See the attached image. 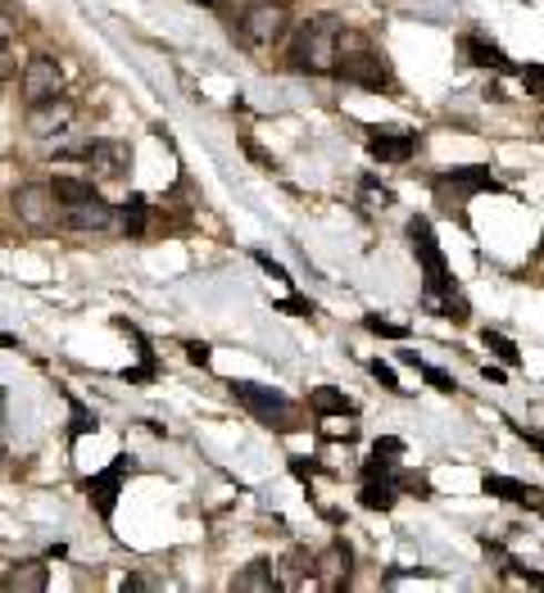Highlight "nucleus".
Masks as SVG:
<instances>
[{
  "mask_svg": "<svg viewBox=\"0 0 544 593\" xmlns=\"http://www.w3.org/2000/svg\"><path fill=\"white\" fill-rule=\"evenodd\" d=\"M409 245H413V254L422 263V304H426V313L450 318V322L463 326L472 318V304H467V294L459 290V281H454V272L445 263V250H441V241H435V231H431L426 218H409Z\"/></svg>",
  "mask_w": 544,
  "mask_h": 593,
  "instance_id": "obj_1",
  "label": "nucleus"
},
{
  "mask_svg": "<svg viewBox=\"0 0 544 593\" xmlns=\"http://www.w3.org/2000/svg\"><path fill=\"white\" fill-rule=\"evenodd\" d=\"M341 82H354V87H367V91H391V64L386 54H376L359 32L341 28V41H336V69H332Z\"/></svg>",
  "mask_w": 544,
  "mask_h": 593,
  "instance_id": "obj_2",
  "label": "nucleus"
},
{
  "mask_svg": "<svg viewBox=\"0 0 544 593\" xmlns=\"http://www.w3.org/2000/svg\"><path fill=\"white\" fill-rule=\"evenodd\" d=\"M341 19H313L295 32L291 41V69L295 73H309V78H326L336 69V41H341Z\"/></svg>",
  "mask_w": 544,
  "mask_h": 593,
  "instance_id": "obj_3",
  "label": "nucleus"
},
{
  "mask_svg": "<svg viewBox=\"0 0 544 593\" xmlns=\"http://www.w3.org/2000/svg\"><path fill=\"white\" fill-rule=\"evenodd\" d=\"M232 394L236 403L250 412L254 422H263L268 431H282V435H295L304 431V412L282 394V390H272V385H254V381H232Z\"/></svg>",
  "mask_w": 544,
  "mask_h": 593,
  "instance_id": "obj_4",
  "label": "nucleus"
},
{
  "mask_svg": "<svg viewBox=\"0 0 544 593\" xmlns=\"http://www.w3.org/2000/svg\"><path fill=\"white\" fill-rule=\"evenodd\" d=\"M286 32H291V10L282 6V0H259V6H250L232 23V37L250 50H272Z\"/></svg>",
  "mask_w": 544,
  "mask_h": 593,
  "instance_id": "obj_5",
  "label": "nucleus"
},
{
  "mask_svg": "<svg viewBox=\"0 0 544 593\" xmlns=\"http://www.w3.org/2000/svg\"><path fill=\"white\" fill-rule=\"evenodd\" d=\"M431 191H435V200H441L445 209H463L472 195H495V191H504L500 187V177L490 172V168H481V163H467V168H450V172H441L431 182Z\"/></svg>",
  "mask_w": 544,
  "mask_h": 593,
  "instance_id": "obj_6",
  "label": "nucleus"
},
{
  "mask_svg": "<svg viewBox=\"0 0 544 593\" xmlns=\"http://www.w3.org/2000/svg\"><path fill=\"white\" fill-rule=\"evenodd\" d=\"M132 471H137V462L128 453H119L104 471H95V476L82 481V494L91 499L100 521H114V507H119V494H123V476H132Z\"/></svg>",
  "mask_w": 544,
  "mask_h": 593,
  "instance_id": "obj_7",
  "label": "nucleus"
},
{
  "mask_svg": "<svg viewBox=\"0 0 544 593\" xmlns=\"http://www.w3.org/2000/svg\"><path fill=\"white\" fill-rule=\"evenodd\" d=\"M78 104L69 96H50V100H37L28 104V137H60L69 132Z\"/></svg>",
  "mask_w": 544,
  "mask_h": 593,
  "instance_id": "obj_8",
  "label": "nucleus"
},
{
  "mask_svg": "<svg viewBox=\"0 0 544 593\" xmlns=\"http://www.w3.org/2000/svg\"><path fill=\"white\" fill-rule=\"evenodd\" d=\"M64 91V69L54 64L50 54H32L23 64V100L37 104V100H50Z\"/></svg>",
  "mask_w": 544,
  "mask_h": 593,
  "instance_id": "obj_9",
  "label": "nucleus"
},
{
  "mask_svg": "<svg viewBox=\"0 0 544 593\" xmlns=\"http://www.w3.org/2000/svg\"><path fill=\"white\" fill-rule=\"evenodd\" d=\"M14 213H19V222L32 227V231H50L54 218H60V213H54L50 187H37V182H28V187L14 191Z\"/></svg>",
  "mask_w": 544,
  "mask_h": 593,
  "instance_id": "obj_10",
  "label": "nucleus"
},
{
  "mask_svg": "<svg viewBox=\"0 0 544 593\" xmlns=\"http://www.w3.org/2000/svg\"><path fill=\"white\" fill-rule=\"evenodd\" d=\"M82 159L95 168V177L100 182H119V177L132 168V145L128 141H91L87 150H82Z\"/></svg>",
  "mask_w": 544,
  "mask_h": 593,
  "instance_id": "obj_11",
  "label": "nucleus"
},
{
  "mask_svg": "<svg viewBox=\"0 0 544 593\" xmlns=\"http://www.w3.org/2000/svg\"><path fill=\"white\" fill-rule=\"evenodd\" d=\"M354 575V553L345 540H332L326 544V553H318V566H313V584L322 589H345Z\"/></svg>",
  "mask_w": 544,
  "mask_h": 593,
  "instance_id": "obj_12",
  "label": "nucleus"
},
{
  "mask_svg": "<svg viewBox=\"0 0 544 593\" xmlns=\"http://www.w3.org/2000/svg\"><path fill=\"white\" fill-rule=\"evenodd\" d=\"M481 490H485L490 499H504V503H517V507H531V512L544 516V490H540V485H522V481H513V476H485Z\"/></svg>",
  "mask_w": 544,
  "mask_h": 593,
  "instance_id": "obj_13",
  "label": "nucleus"
},
{
  "mask_svg": "<svg viewBox=\"0 0 544 593\" xmlns=\"http://www.w3.org/2000/svg\"><path fill=\"white\" fill-rule=\"evenodd\" d=\"M69 231H109L114 227V204H104L100 195L82 200V204H69L64 218H60Z\"/></svg>",
  "mask_w": 544,
  "mask_h": 593,
  "instance_id": "obj_14",
  "label": "nucleus"
},
{
  "mask_svg": "<svg viewBox=\"0 0 544 593\" xmlns=\"http://www.w3.org/2000/svg\"><path fill=\"white\" fill-rule=\"evenodd\" d=\"M367 154L381 163H409L417 154V137L413 132H376V137H367Z\"/></svg>",
  "mask_w": 544,
  "mask_h": 593,
  "instance_id": "obj_15",
  "label": "nucleus"
},
{
  "mask_svg": "<svg viewBox=\"0 0 544 593\" xmlns=\"http://www.w3.org/2000/svg\"><path fill=\"white\" fill-rule=\"evenodd\" d=\"M459 46H463V59H467V64H476V69H495V73H513L508 54H504L495 41H485L481 32H467Z\"/></svg>",
  "mask_w": 544,
  "mask_h": 593,
  "instance_id": "obj_16",
  "label": "nucleus"
},
{
  "mask_svg": "<svg viewBox=\"0 0 544 593\" xmlns=\"http://www.w3.org/2000/svg\"><path fill=\"white\" fill-rule=\"evenodd\" d=\"M278 589H282V580H278V571H272L268 557H259V562H250L245 571L232 575V593H278Z\"/></svg>",
  "mask_w": 544,
  "mask_h": 593,
  "instance_id": "obj_17",
  "label": "nucleus"
},
{
  "mask_svg": "<svg viewBox=\"0 0 544 593\" xmlns=\"http://www.w3.org/2000/svg\"><path fill=\"white\" fill-rule=\"evenodd\" d=\"M400 471H391V476H372V481H363V490H359V503L367 507V512H391L395 503H400Z\"/></svg>",
  "mask_w": 544,
  "mask_h": 593,
  "instance_id": "obj_18",
  "label": "nucleus"
},
{
  "mask_svg": "<svg viewBox=\"0 0 544 593\" xmlns=\"http://www.w3.org/2000/svg\"><path fill=\"white\" fill-rule=\"evenodd\" d=\"M309 408H313V418H359V403L345 399L336 385H318L309 394Z\"/></svg>",
  "mask_w": 544,
  "mask_h": 593,
  "instance_id": "obj_19",
  "label": "nucleus"
},
{
  "mask_svg": "<svg viewBox=\"0 0 544 593\" xmlns=\"http://www.w3.org/2000/svg\"><path fill=\"white\" fill-rule=\"evenodd\" d=\"M400 453H404V440H395V435L376 440V444H372V458L363 462V481H372V476H391V471H400Z\"/></svg>",
  "mask_w": 544,
  "mask_h": 593,
  "instance_id": "obj_20",
  "label": "nucleus"
},
{
  "mask_svg": "<svg viewBox=\"0 0 544 593\" xmlns=\"http://www.w3.org/2000/svg\"><path fill=\"white\" fill-rule=\"evenodd\" d=\"M46 584H50L46 562H19L6 571V580H0V589H10V593H41Z\"/></svg>",
  "mask_w": 544,
  "mask_h": 593,
  "instance_id": "obj_21",
  "label": "nucleus"
},
{
  "mask_svg": "<svg viewBox=\"0 0 544 593\" xmlns=\"http://www.w3.org/2000/svg\"><path fill=\"white\" fill-rule=\"evenodd\" d=\"M359 204H363V213H386L395 204V191L381 187L376 177L367 172V177H359Z\"/></svg>",
  "mask_w": 544,
  "mask_h": 593,
  "instance_id": "obj_22",
  "label": "nucleus"
},
{
  "mask_svg": "<svg viewBox=\"0 0 544 593\" xmlns=\"http://www.w3.org/2000/svg\"><path fill=\"white\" fill-rule=\"evenodd\" d=\"M50 195H54V204H60V209H69V204L91 200V195H95V187H91V182H82V177H54V182H50Z\"/></svg>",
  "mask_w": 544,
  "mask_h": 593,
  "instance_id": "obj_23",
  "label": "nucleus"
},
{
  "mask_svg": "<svg viewBox=\"0 0 544 593\" xmlns=\"http://www.w3.org/2000/svg\"><path fill=\"white\" fill-rule=\"evenodd\" d=\"M282 566H286V584H295V589H300V584H313V566H318V553H309V549H291Z\"/></svg>",
  "mask_w": 544,
  "mask_h": 593,
  "instance_id": "obj_24",
  "label": "nucleus"
},
{
  "mask_svg": "<svg viewBox=\"0 0 544 593\" xmlns=\"http://www.w3.org/2000/svg\"><path fill=\"white\" fill-rule=\"evenodd\" d=\"M119 222H123L128 235H145V222H150V204H145V195H128L123 209H119Z\"/></svg>",
  "mask_w": 544,
  "mask_h": 593,
  "instance_id": "obj_25",
  "label": "nucleus"
},
{
  "mask_svg": "<svg viewBox=\"0 0 544 593\" xmlns=\"http://www.w3.org/2000/svg\"><path fill=\"white\" fill-rule=\"evenodd\" d=\"M481 340H485V349L495 353L500 363H508V368H517V363H522V349H517V344H513L504 331H490V326H485V331H481Z\"/></svg>",
  "mask_w": 544,
  "mask_h": 593,
  "instance_id": "obj_26",
  "label": "nucleus"
},
{
  "mask_svg": "<svg viewBox=\"0 0 544 593\" xmlns=\"http://www.w3.org/2000/svg\"><path fill=\"white\" fill-rule=\"evenodd\" d=\"M400 359H404L409 368H417V372H422V376H426V381H431L435 390H441V394H454V376H450V372H441V368H431V363H422V359H417V353H413V349H404V353H400Z\"/></svg>",
  "mask_w": 544,
  "mask_h": 593,
  "instance_id": "obj_27",
  "label": "nucleus"
},
{
  "mask_svg": "<svg viewBox=\"0 0 544 593\" xmlns=\"http://www.w3.org/2000/svg\"><path fill=\"white\" fill-rule=\"evenodd\" d=\"M318 440H359V422L354 418H318Z\"/></svg>",
  "mask_w": 544,
  "mask_h": 593,
  "instance_id": "obj_28",
  "label": "nucleus"
},
{
  "mask_svg": "<svg viewBox=\"0 0 544 593\" xmlns=\"http://www.w3.org/2000/svg\"><path fill=\"white\" fill-rule=\"evenodd\" d=\"M363 326H367L372 335H381V340H409V326H404V322H386V318H376V313H367Z\"/></svg>",
  "mask_w": 544,
  "mask_h": 593,
  "instance_id": "obj_29",
  "label": "nucleus"
},
{
  "mask_svg": "<svg viewBox=\"0 0 544 593\" xmlns=\"http://www.w3.org/2000/svg\"><path fill=\"white\" fill-rule=\"evenodd\" d=\"M69 408H73V426H69V440H78V435H87V431L95 435V426H100V422H95V412H87V408H82L78 399H69Z\"/></svg>",
  "mask_w": 544,
  "mask_h": 593,
  "instance_id": "obj_30",
  "label": "nucleus"
},
{
  "mask_svg": "<svg viewBox=\"0 0 544 593\" xmlns=\"http://www.w3.org/2000/svg\"><path fill=\"white\" fill-rule=\"evenodd\" d=\"M504 580H513V584H531V589H544V575H540V571H522L513 557H504Z\"/></svg>",
  "mask_w": 544,
  "mask_h": 593,
  "instance_id": "obj_31",
  "label": "nucleus"
},
{
  "mask_svg": "<svg viewBox=\"0 0 544 593\" xmlns=\"http://www.w3.org/2000/svg\"><path fill=\"white\" fill-rule=\"evenodd\" d=\"M517 78H522L526 96H540L544 100V64H526V69H517Z\"/></svg>",
  "mask_w": 544,
  "mask_h": 593,
  "instance_id": "obj_32",
  "label": "nucleus"
},
{
  "mask_svg": "<svg viewBox=\"0 0 544 593\" xmlns=\"http://www.w3.org/2000/svg\"><path fill=\"white\" fill-rule=\"evenodd\" d=\"M372 376L381 381V390H391V394H404V385H400V376H395V372H391L386 363H381V359L372 363Z\"/></svg>",
  "mask_w": 544,
  "mask_h": 593,
  "instance_id": "obj_33",
  "label": "nucleus"
},
{
  "mask_svg": "<svg viewBox=\"0 0 544 593\" xmlns=\"http://www.w3.org/2000/svg\"><path fill=\"white\" fill-rule=\"evenodd\" d=\"M241 145H245V154H250V159H254L259 168H268V172H272V168H278V159H272V154H263V150L254 145V137H250V132H241Z\"/></svg>",
  "mask_w": 544,
  "mask_h": 593,
  "instance_id": "obj_34",
  "label": "nucleus"
},
{
  "mask_svg": "<svg viewBox=\"0 0 544 593\" xmlns=\"http://www.w3.org/2000/svg\"><path fill=\"white\" fill-rule=\"evenodd\" d=\"M318 471H322L318 462H304V458H291V476H295V481H304V485H309V481L318 476Z\"/></svg>",
  "mask_w": 544,
  "mask_h": 593,
  "instance_id": "obj_35",
  "label": "nucleus"
},
{
  "mask_svg": "<svg viewBox=\"0 0 544 593\" xmlns=\"http://www.w3.org/2000/svg\"><path fill=\"white\" fill-rule=\"evenodd\" d=\"M14 73H19V59H14V50H10L6 41H0V82L14 78Z\"/></svg>",
  "mask_w": 544,
  "mask_h": 593,
  "instance_id": "obj_36",
  "label": "nucleus"
},
{
  "mask_svg": "<svg viewBox=\"0 0 544 593\" xmlns=\"http://www.w3.org/2000/svg\"><path fill=\"white\" fill-rule=\"evenodd\" d=\"M187 359H191L195 368H209L213 353H209V344H204V340H191V344H187Z\"/></svg>",
  "mask_w": 544,
  "mask_h": 593,
  "instance_id": "obj_37",
  "label": "nucleus"
},
{
  "mask_svg": "<svg viewBox=\"0 0 544 593\" xmlns=\"http://www.w3.org/2000/svg\"><path fill=\"white\" fill-rule=\"evenodd\" d=\"M14 28H19V14H14V10L6 6V0H0V41H6V37H10Z\"/></svg>",
  "mask_w": 544,
  "mask_h": 593,
  "instance_id": "obj_38",
  "label": "nucleus"
},
{
  "mask_svg": "<svg viewBox=\"0 0 544 593\" xmlns=\"http://www.w3.org/2000/svg\"><path fill=\"white\" fill-rule=\"evenodd\" d=\"M282 309H286V313H295V318H313V313H318L309 300H300V294H291V300H286Z\"/></svg>",
  "mask_w": 544,
  "mask_h": 593,
  "instance_id": "obj_39",
  "label": "nucleus"
},
{
  "mask_svg": "<svg viewBox=\"0 0 544 593\" xmlns=\"http://www.w3.org/2000/svg\"><path fill=\"white\" fill-rule=\"evenodd\" d=\"M137 589H154V580L150 575H128L123 580V593H137Z\"/></svg>",
  "mask_w": 544,
  "mask_h": 593,
  "instance_id": "obj_40",
  "label": "nucleus"
},
{
  "mask_svg": "<svg viewBox=\"0 0 544 593\" xmlns=\"http://www.w3.org/2000/svg\"><path fill=\"white\" fill-rule=\"evenodd\" d=\"M513 431H517V435H522V440H526V444H531V449L544 458V435H535V431H526V426H513Z\"/></svg>",
  "mask_w": 544,
  "mask_h": 593,
  "instance_id": "obj_41",
  "label": "nucleus"
},
{
  "mask_svg": "<svg viewBox=\"0 0 544 593\" xmlns=\"http://www.w3.org/2000/svg\"><path fill=\"white\" fill-rule=\"evenodd\" d=\"M481 376H485L490 385H504V372H500V368H481Z\"/></svg>",
  "mask_w": 544,
  "mask_h": 593,
  "instance_id": "obj_42",
  "label": "nucleus"
},
{
  "mask_svg": "<svg viewBox=\"0 0 544 593\" xmlns=\"http://www.w3.org/2000/svg\"><path fill=\"white\" fill-rule=\"evenodd\" d=\"M191 6H204L209 10V6H218V0H191Z\"/></svg>",
  "mask_w": 544,
  "mask_h": 593,
  "instance_id": "obj_43",
  "label": "nucleus"
},
{
  "mask_svg": "<svg viewBox=\"0 0 544 593\" xmlns=\"http://www.w3.org/2000/svg\"><path fill=\"white\" fill-rule=\"evenodd\" d=\"M0 458H6V449H0Z\"/></svg>",
  "mask_w": 544,
  "mask_h": 593,
  "instance_id": "obj_44",
  "label": "nucleus"
}]
</instances>
